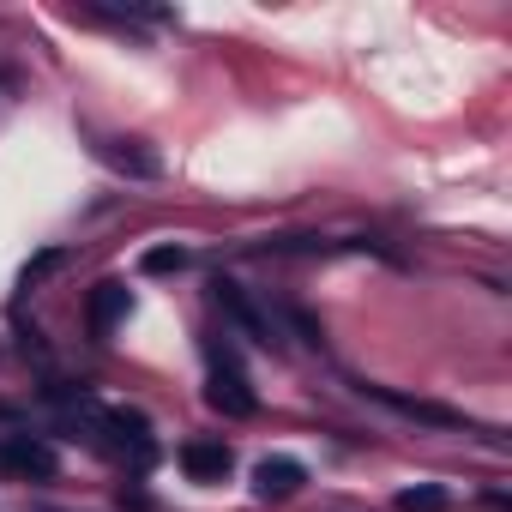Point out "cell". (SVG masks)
Returning a JSON list of instances; mask_svg holds the SVG:
<instances>
[{
	"instance_id": "7c38bea8",
	"label": "cell",
	"mask_w": 512,
	"mask_h": 512,
	"mask_svg": "<svg viewBox=\"0 0 512 512\" xmlns=\"http://www.w3.org/2000/svg\"><path fill=\"white\" fill-rule=\"evenodd\" d=\"M55 266H61V247H49V253H37V260L25 266V284H37V278H49Z\"/></svg>"
},
{
	"instance_id": "6da1fadb",
	"label": "cell",
	"mask_w": 512,
	"mask_h": 512,
	"mask_svg": "<svg viewBox=\"0 0 512 512\" xmlns=\"http://www.w3.org/2000/svg\"><path fill=\"white\" fill-rule=\"evenodd\" d=\"M205 404H211V410H223V416H253V410H260V398H253L247 374H241V368H235V356H229V350H217V344H211V380H205Z\"/></svg>"
},
{
	"instance_id": "8992f818",
	"label": "cell",
	"mask_w": 512,
	"mask_h": 512,
	"mask_svg": "<svg viewBox=\"0 0 512 512\" xmlns=\"http://www.w3.org/2000/svg\"><path fill=\"white\" fill-rule=\"evenodd\" d=\"M368 398H380L386 410H398V416H410V422H428V428H464V416L458 410H446V404H428V398H404V392H392V386H362Z\"/></svg>"
},
{
	"instance_id": "30bf717a",
	"label": "cell",
	"mask_w": 512,
	"mask_h": 512,
	"mask_svg": "<svg viewBox=\"0 0 512 512\" xmlns=\"http://www.w3.org/2000/svg\"><path fill=\"white\" fill-rule=\"evenodd\" d=\"M452 494L440 482H416V488H398V512H446Z\"/></svg>"
},
{
	"instance_id": "4fadbf2b",
	"label": "cell",
	"mask_w": 512,
	"mask_h": 512,
	"mask_svg": "<svg viewBox=\"0 0 512 512\" xmlns=\"http://www.w3.org/2000/svg\"><path fill=\"white\" fill-rule=\"evenodd\" d=\"M290 320H296V332H302V338H308V344H314V350H320V344H326V332H320V320H314V314H302V308H296V314H290Z\"/></svg>"
},
{
	"instance_id": "8fae6325",
	"label": "cell",
	"mask_w": 512,
	"mask_h": 512,
	"mask_svg": "<svg viewBox=\"0 0 512 512\" xmlns=\"http://www.w3.org/2000/svg\"><path fill=\"white\" fill-rule=\"evenodd\" d=\"M181 266H187V247H175V241L139 253V272H145V278H169V272H181Z\"/></svg>"
},
{
	"instance_id": "9c48e42d",
	"label": "cell",
	"mask_w": 512,
	"mask_h": 512,
	"mask_svg": "<svg viewBox=\"0 0 512 512\" xmlns=\"http://www.w3.org/2000/svg\"><path fill=\"white\" fill-rule=\"evenodd\" d=\"M109 428L121 434V446H133V458H139V464H151V452H157V446H151V422H145L139 410H109Z\"/></svg>"
},
{
	"instance_id": "7a4b0ae2",
	"label": "cell",
	"mask_w": 512,
	"mask_h": 512,
	"mask_svg": "<svg viewBox=\"0 0 512 512\" xmlns=\"http://www.w3.org/2000/svg\"><path fill=\"white\" fill-rule=\"evenodd\" d=\"M211 302H217V308H223V320H235L253 344H278V326H272L260 308H253V296H247L235 278H211Z\"/></svg>"
},
{
	"instance_id": "277c9868",
	"label": "cell",
	"mask_w": 512,
	"mask_h": 512,
	"mask_svg": "<svg viewBox=\"0 0 512 512\" xmlns=\"http://www.w3.org/2000/svg\"><path fill=\"white\" fill-rule=\"evenodd\" d=\"M127 314H133V296H127V284H115V278L97 284L91 302H85V326H91V338H109Z\"/></svg>"
},
{
	"instance_id": "3957f363",
	"label": "cell",
	"mask_w": 512,
	"mask_h": 512,
	"mask_svg": "<svg viewBox=\"0 0 512 512\" xmlns=\"http://www.w3.org/2000/svg\"><path fill=\"white\" fill-rule=\"evenodd\" d=\"M302 482H308V470H302V458H290V452H272V458L253 464V500H290Z\"/></svg>"
},
{
	"instance_id": "5b68a950",
	"label": "cell",
	"mask_w": 512,
	"mask_h": 512,
	"mask_svg": "<svg viewBox=\"0 0 512 512\" xmlns=\"http://www.w3.org/2000/svg\"><path fill=\"white\" fill-rule=\"evenodd\" d=\"M0 464L19 470V476H55V470H61L55 446H43V440H31V434H7V440H0Z\"/></svg>"
},
{
	"instance_id": "ba28073f",
	"label": "cell",
	"mask_w": 512,
	"mask_h": 512,
	"mask_svg": "<svg viewBox=\"0 0 512 512\" xmlns=\"http://www.w3.org/2000/svg\"><path fill=\"white\" fill-rule=\"evenodd\" d=\"M97 157L109 163V169H121V175H133V181H151L163 163H157V151H145L139 139H97Z\"/></svg>"
},
{
	"instance_id": "52a82bcc",
	"label": "cell",
	"mask_w": 512,
	"mask_h": 512,
	"mask_svg": "<svg viewBox=\"0 0 512 512\" xmlns=\"http://www.w3.org/2000/svg\"><path fill=\"white\" fill-rule=\"evenodd\" d=\"M181 470H187L193 482H223V476L235 470V452H229L223 440H187V446H181Z\"/></svg>"
}]
</instances>
